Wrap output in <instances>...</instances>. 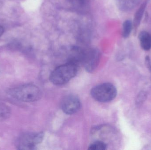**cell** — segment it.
Masks as SVG:
<instances>
[{"label":"cell","mask_w":151,"mask_h":150,"mask_svg":"<svg viewBox=\"0 0 151 150\" xmlns=\"http://www.w3.org/2000/svg\"><path fill=\"white\" fill-rule=\"evenodd\" d=\"M8 93L13 98L25 102L37 101L41 97L39 87L32 84H26L10 89Z\"/></svg>","instance_id":"1"},{"label":"cell","mask_w":151,"mask_h":150,"mask_svg":"<svg viewBox=\"0 0 151 150\" xmlns=\"http://www.w3.org/2000/svg\"><path fill=\"white\" fill-rule=\"evenodd\" d=\"M78 66L67 62L56 68L50 74V82L56 85H62L67 83L76 75Z\"/></svg>","instance_id":"2"},{"label":"cell","mask_w":151,"mask_h":150,"mask_svg":"<svg viewBox=\"0 0 151 150\" xmlns=\"http://www.w3.org/2000/svg\"><path fill=\"white\" fill-rule=\"evenodd\" d=\"M117 89L113 85L109 83L101 84L95 86L91 91V95L99 102H110L117 95Z\"/></svg>","instance_id":"3"},{"label":"cell","mask_w":151,"mask_h":150,"mask_svg":"<svg viewBox=\"0 0 151 150\" xmlns=\"http://www.w3.org/2000/svg\"><path fill=\"white\" fill-rule=\"evenodd\" d=\"M43 134L40 133H29L22 135L17 142V147L19 150L34 149L36 145L41 142Z\"/></svg>","instance_id":"4"},{"label":"cell","mask_w":151,"mask_h":150,"mask_svg":"<svg viewBox=\"0 0 151 150\" xmlns=\"http://www.w3.org/2000/svg\"><path fill=\"white\" fill-rule=\"evenodd\" d=\"M81 105V102L78 97L73 95H68L62 100L61 108L66 114H73L79 111Z\"/></svg>","instance_id":"5"},{"label":"cell","mask_w":151,"mask_h":150,"mask_svg":"<svg viewBox=\"0 0 151 150\" xmlns=\"http://www.w3.org/2000/svg\"><path fill=\"white\" fill-rule=\"evenodd\" d=\"M99 53L96 49H88L84 51L82 65L89 72L94 71L98 64Z\"/></svg>","instance_id":"6"},{"label":"cell","mask_w":151,"mask_h":150,"mask_svg":"<svg viewBox=\"0 0 151 150\" xmlns=\"http://www.w3.org/2000/svg\"><path fill=\"white\" fill-rule=\"evenodd\" d=\"M141 0H117L118 7L121 10L129 11L134 9Z\"/></svg>","instance_id":"7"},{"label":"cell","mask_w":151,"mask_h":150,"mask_svg":"<svg viewBox=\"0 0 151 150\" xmlns=\"http://www.w3.org/2000/svg\"><path fill=\"white\" fill-rule=\"evenodd\" d=\"M141 47L145 50H150L151 48V35L146 31H142L139 35Z\"/></svg>","instance_id":"8"},{"label":"cell","mask_w":151,"mask_h":150,"mask_svg":"<svg viewBox=\"0 0 151 150\" xmlns=\"http://www.w3.org/2000/svg\"><path fill=\"white\" fill-rule=\"evenodd\" d=\"M147 4V1L144 2L136 12L134 20V25L135 28H137L140 24L144 13L146 9Z\"/></svg>","instance_id":"9"},{"label":"cell","mask_w":151,"mask_h":150,"mask_svg":"<svg viewBox=\"0 0 151 150\" xmlns=\"http://www.w3.org/2000/svg\"><path fill=\"white\" fill-rule=\"evenodd\" d=\"M11 114L10 107L6 104L0 103V121L5 120L9 118Z\"/></svg>","instance_id":"10"},{"label":"cell","mask_w":151,"mask_h":150,"mask_svg":"<svg viewBox=\"0 0 151 150\" xmlns=\"http://www.w3.org/2000/svg\"><path fill=\"white\" fill-rule=\"evenodd\" d=\"M132 30V23L129 20H127L124 22L122 26V36L124 38H127L129 36Z\"/></svg>","instance_id":"11"},{"label":"cell","mask_w":151,"mask_h":150,"mask_svg":"<svg viewBox=\"0 0 151 150\" xmlns=\"http://www.w3.org/2000/svg\"><path fill=\"white\" fill-rule=\"evenodd\" d=\"M106 144L104 142L97 141L91 144L89 146L88 149L90 150H105L106 149Z\"/></svg>","instance_id":"12"},{"label":"cell","mask_w":151,"mask_h":150,"mask_svg":"<svg viewBox=\"0 0 151 150\" xmlns=\"http://www.w3.org/2000/svg\"><path fill=\"white\" fill-rule=\"evenodd\" d=\"M72 4L78 6H83L85 4L86 0H68Z\"/></svg>","instance_id":"13"},{"label":"cell","mask_w":151,"mask_h":150,"mask_svg":"<svg viewBox=\"0 0 151 150\" xmlns=\"http://www.w3.org/2000/svg\"><path fill=\"white\" fill-rule=\"evenodd\" d=\"M4 29L3 26L0 25V37L2 35L3 33H4Z\"/></svg>","instance_id":"14"}]
</instances>
